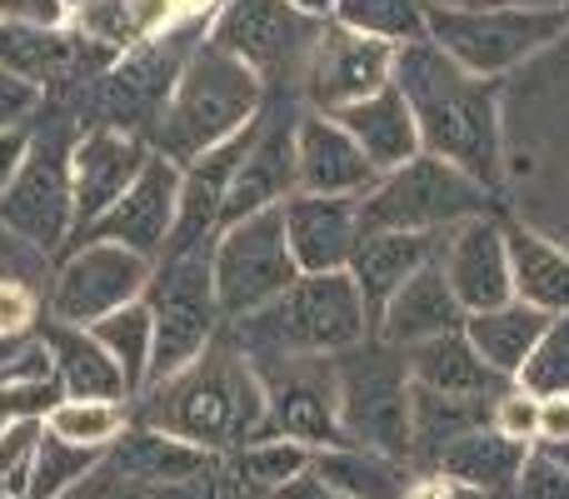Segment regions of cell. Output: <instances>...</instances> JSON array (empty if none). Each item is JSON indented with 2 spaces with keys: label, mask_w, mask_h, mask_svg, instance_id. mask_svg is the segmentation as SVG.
Instances as JSON below:
<instances>
[{
  "label": "cell",
  "mask_w": 569,
  "mask_h": 499,
  "mask_svg": "<svg viewBox=\"0 0 569 499\" xmlns=\"http://www.w3.org/2000/svg\"><path fill=\"white\" fill-rule=\"evenodd\" d=\"M495 415V400H460V395H435L410 385V465L430 470L455 440L485 430Z\"/></svg>",
  "instance_id": "cell-30"
},
{
  "label": "cell",
  "mask_w": 569,
  "mask_h": 499,
  "mask_svg": "<svg viewBox=\"0 0 569 499\" xmlns=\"http://www.w3.org/2000/svg\"><path fill=\"white\" fill-rule=\"evenodd\" d=\"M150 270L156 265L120 246H76L60 255V265L50 270L46 310H50V320L90 330L96 320L136 305L150 285Z\"/></svg>",
  "instance_id": "cell-14"
},
{
  "label": "cell",
  "mask_w": 569,
  "mask_h": 499,
  "mask_svg": "<svg viewBox=\"0 0 569 499\" xmlns=\"http://www.w3.org/2000/svg\"><path fill=\"white\" fill-rule=\"evenodd\" d=\"M66 6H70V10H76V6H86V0H66Z\"/></svg>",
  "instance_id": "cell-54"
},
{
  "label": "cell",
  "mask_w": 569,
  "mask_h": 499,
  "mask_svg": "<svg viewBox=\"0 0 569 499\" xmlns=\"http://www.w3.org/2000/svg\"><path fill=\"white\" fill-rule=\"evenodd\" d=\"M150 146L136 136H120L110 126H86L70 150V196H76V230L70 240H80L146 170Z\"/></svg>",
  "instance_id": "cell-17"
},
{
  "label": "cell",
  "mask_w": 569,
  "mask_h": 499,
  "mask_svg": "<svg viewBox=\"0 0 569 499\" xmlns=\"http://www.w3.org/2000/svg\"><path fill=\"white\" fill-rule=\"evenodd\" d=\"M335 26L355 30V36L385 40V46H415L430 40L425 30V0H335Z\"/></svg>",
  "instance_id": "cell-35"
},
{
  "label": "cell",
  "mask_w": 569,
  "mask_h": 499,
  "mask_svg": "<svg viewBox=\"0 0 569 499\" xmlns=\"http://www.w3.org/2000/svg\"><path fill=\"white\" fill-rule=\"evenodd\" d=\"M60 400H66V390H60L56 375H50V380L0 385V440H6V430L20 425V420H46Z\"/></svg>",
  "instance_id": "cell-39"
},
{
  "label": "cell",
  "mask_w": 569,
  "mask_h": 499,
  "mask_svg": "<svg viewBox=\"0 0 569 499\" xmlns=\"http://www.w3.org/2000/svg\"><path fill=\"white\" fill-rule=\"evenodd\" d=\"M20 156H26V130H6V136H0V190L10 186Z\"/></svg>",
  "instance_id": "cell-48"
},
{
  "label": "cell",
  "mask_w": 569,
  "mask_h": 499,
  "mask_svg": "<svg viewBox=\"0 0 569 499\" xmlns=\"http://www.w3.org/2000/svg\"><path fill=\"white\" fill-rule=\"evenodd\" d=\"M80 120L66 100H46L26 126V156H20L10 186L0 190V226L36 255H66L76 230V196H70V150L80 140Z\"/></svg>",
  "instance_id": "cell-5"
},
{
  "label": "cell",
  "mask_w": 569,
  "mask_h": 499,
  "mask_svg": "<svg viewBox=\"0 0 569 499\" xmlns=\"http://www.w3.org/2000/svg\"><path fill=\"white\" fill-rule=\"evenodd\" d=\"M530 455H535V445H520V440H510V435H500L495 425H485V430L455 440L430 470L455 485H470V490H480V495L515 499V485H520Z\"/></svg>",
  "instance_id": "cell-26"
},
{
  "label": "cell",
  "mask_w": 569,
  "mask_h": 499,
  "mask_svg": "<svg viewBox=\"0 0 569 499\" xmlns=\"http://www.w3.org/2000/svg\"><path fill=\"white\" fill-rule=\"evenodd\" d=\"M310 475L345 499H410L420 470L410 460H390L360 445H335V450H315Z\"/></svg>",
  "instance_id": "cell-29"
},
{
  "label": "cell",
  "mask_w": 569,
  "mask_h": 499,
  "mask_svg": "<svg viewBox=\"0 0 569 499\" xmlns=\"http://www.w3.org/2000/svg\"><path fill=\"white\" fill-rule=\"evenodd\" d=\"M455 330H465V310L455 300L450 280H445L440 260L425 265L415 280H405L385 300V310L375 315V335L385 345H395V350H410V345L440 340V335H455Z\"/></svg>",
  "instance_id": "cell-21"
},
{
  "label": "cell",
  "mask_w": 569,
  "mask_h": 499,
  "mask_svg": "<svg viewBox=\"0 0 569 499\" xmlns=\"http://www.w3.org/2000/svg\"><path fill=\"white\" fill-rule=\"evenodd\" d=\"M36 345L50 355V375L60 380L66 400H126V375L120 365L100 350V340L80 325H60V320H40Z\"/></svg>",
  "instance_id": "cell-23"
},
{
  "label": "cell",
  "mask_w": 569,
  "mask_h": 499,
  "mask_svg": "<svg viewBox=\"0 0 569 499\" xmlns=\"http://www.w3.org/2000/svg\"><path fill=\"white\" fill-rule=\"evenodd\" d=\"M90 335H96L100 350L120 365L130 400H140V395H146V385H150V345H156V325H150L146 300H136V305H126V310L96 320V325H90Z\"/></svg>",
  "instance_id": "cell-34"
},
{
  "label": "cell",
  "mask_w": 569,
  "mask_h": 499,
  "mask_svg": "<svg viewBox=\"0 0 569 499\" xmlns=\"http://www.w3.org/2000/svg\"><path fill=\"white\" fill-rule=\"evenodd\" d=\"M295 10H305V16H315V20H330L335 16V0H290Z\"/></svg>",
  "instance_id": "cell-51"
},
{
  "label": "cell",
  "mask_w": 569,
  "mask_h": 499,
  "mask_svg": "<svg viewBox=\"0 0 569 499\" xmlns=\"http://www.w3.org/2000/svg\"><path fill=\"white\" fill-rule=\"evenodd\" d=\"M200 6L210 10V6H216V0H176V10H200Z\"/></svg>",
  "instance_id": "cell-53"
},
{
  "label": "cell",
  "mask_w": 569,
  "mask_h": 499,
  "mask_svg": "<svg viewBox=\"0 0 569 499\" xmlns=\"http://www.w3.org/2000/svg\"><path fill=\"white\" fill-rule=\"evenodd\" d=\"M40 106H46V90L10 76V70H0V136H6V130H26Z\"/></svg>",
  "instance_id": "cell-42"
},
{
  "label": "cell",
  "mask_w": 569,
  "mask_h": 499,
  "mask_svg": "<svg viewBox=\"0 0 569 499\" xmlns=\"http://www.w3.org/2000/svg\"><path fill=\"white\" fill-rule=\"evenodd\" d=\"M515 385L535 400H569V315L550 320V330L540 335V345L525 360V370L515 375Z\"/></svg>",
  "instance_id": "cell-38"
},
{
  "label": "cell",
  "mask_w": 569,
  "mask_h": 499,
  "mask_svg": "<svg viewBox=\"0 0 569 499\" xmlns=\"http://www.w3.org/2000/svg\"><path fill=\"white\" fill-rule=\"evenodd\" d=\"M276 499H345V495H335V490H325L315 475H305V480H295L284 495H276Z\"/></svg>",
  "instance_id": "cell-49"
},
{
  "label": "cell",
  "mask_w": 569,
  "mask_h": 499,
  "mask_svg": "<svg viewBox=\"0 0 569 499\" xmlns=\"http://www.w3.org/2000/svg\"><path fill=\"white\" fill-rule=\"evenodd\" d=\"M46 430L80 450L110 455V445L130 430V405L126 400H60L46 415Z\"/></svg>",
  "instance_id": "cell-36"
},
{
  "label": "cell",
  "mask_w": 569,
  "mask_h": 499,
  "mask_svg": "<svg viewBox=\"0 0 569 499\" xmlns=\"http://www.w3.org/2000/svg\"><path fill=\"white\" fill-rule=\"evenodd\" d=\"M430 40L465 66L470 76L495 80L525 56L545 50L569 30V10L560 6H425Z\"/></svg>",
  "instance_id": "cell-9"
},
{
  "label": "cell",
  "mask_w": 569,
  "mask_h": 499,
  "mask_svg": "<svg viewBox=\"0 0 569 499\" xmlns=\"http://www.w3.org/2000/svg\"><path fill=\"white\" fill-rule=\"evenodd\" d=\"M315 450L295 440H256L246 450L226 455V480L236 485V495H256V499H276L284 495L295 480L310 475Z\"/></svg>",
  "instance_id": "cell-33"
},
{
  "label": "cell",
  "mask_w": 569,
  "mask_h": 499,
  "mask_svg": "<svg viewBox=\"0 0 569 499\" xmlns=\"http://www.w3.org/2000/svg\"><path fill=\"white\" fill-rule=\"evenodd\" d=\"M30 345H36V340H20V335H0V370L20 365V355H26Z\"/></svg>",
  "instance_id": "cell-50"
},
{
  "label": "cell",
  "mask_w": 569,
  "mask_h": 499,
  "mask_svg": "<svg viewBox=\"0 0 569 499\" xmlns=\"http://www.w3.org/2000/svg\"><path fill=\"white\" fill-rule=\"evenodd\" d=\"M340 395V445L410 460V365L405 350L370 335L350 355L335 360Z\"/></svg>",
  "instance_id": "cell-7"
},
{
  "label": "cell",
  "mask_w": 569,
  "mask_h": 499,
  "mask_svg": "<svg viewBox=\"0 0 569 499\" xmlns=\"http://www.w3.org/2000/svg\"><path fill=\"white\" fill-rule=\"evenodd\" d=\"M176 200H180V166L150 150L146 170L136 176V186L96 220L80 240H70L66 250L76 246H120L140 260L156 265L170 246V230H176Z\"/></svg>",
  "instance_id": "cell-16"
},
{
  "label": "cell",
  "mask_w": 569,
  "mask_h": 499,
  "mask_svg": "<svg viewBox=\"0 0 569 499\" xmlns=\"http://www.w3.org/2000/svg\"><path fill=\"white\" fill-rule=\"evenodd\" d=\"M100 460H106L100 450H80V445H66L46 430L36 445V470H30L26 499H60L66 490H76L90 470H100Z\"/></svg>",
  "instance_id": "cell-37"
},
{
  "label": "cell",
  "mask_w": 569,
  "mask_h": 499,
  "mask_svg": "<svg viewBox=\"0 0 569 499\" xmlns=\"http://www.w3.org/2000/svg\"><path fill=\"white\" fill-rule=\"evenodd\" d=\"M0 20L60 30V26H70V6L66 0H0Z\"/></svg>",
  "instance_id": "cell-45"
},
{
  "label": "cell",
  "mask_w": 569,
  "mask_h": 499,
  "mask_svg": "<svg viewBox=\"0 0 569 499\" xmlns=\"http://www.w3.org/2000/svg\"><path fill=\"white\" fill-rule=\"evenodd\" d=\"M130 425L176 435L216 460L256 440H270L266 390L226 335H216V345L196 365H186L166 385H150L140 400H130Z\"/></svg>",
  "instance_id": "cell-2"
},
{
  "label": "cell",
  "mask_w": 569,
  "mask_h": 499,
  "mask_svg": "<svg viewBox=\"0 0 569 499\" xmlns=\"http://www.w3.org/2000/svg\"><path fill=\"white\" fill-rule=\"evenodd\" d=\"M176 16V0H86L70 10V30L110 56H130L136 46L166 36Z\"/></svg>",
  "instance_id": "cell-28"
},
{
  "label": "cell",
  "mask_w": 569,
  "mask_h": 499,
  "mask_svg": "<svg viewBox=\"0 0 569 499\" xmlns=\"http://www.w3.org/2000/svg\"><path fill=\"white\" fill-rule=\"evenodd\" d=\"M260 106H266V80L206 40L190 56V66L180 70L176 96H170L166 116L156 120L146 146L176 166H190L216 146L236 140L260 116Z\"/></svg>",
  "instance_id": "cell-4"
},
{
  "label": "cell",
  "mask_w": 569,
  "mask_h": 499,
  "mask_svg": "<svg viewBox=\"0 0 569 499\" xmlns=\"http://www.w3.org/2000/svg\"><path fill=\"white\" fill-rule=\"evenodd\" d=\"M330 20H315L295 10L290 0H226L210 20V46L226 50L246 70L266 80V90H295L300 96V76L310 66L315 46H320Z\"/></svg>",
  "instance_id": "cell-11"
},
{
  "label": "cell",
  "mask_w": 569,
  "mask_h": 499,
  "mask_svg": "<svg viewBox=\"0 0 569 499\" xmlns=\"http://www.w3.org/2000/svg\"><path fill=\"white\" fill-rule=\"evenodd\" d=\"M0 285H36V290L50 285V260L30 246H20L6 226H0Z\"/></svg>",
  "instance_id": "cell-41"
},
{
  "label": "cell",
  "mask_w": 569,
  "mask_h": 499,
  "mask_svg": "<svg viewBox=\"0 0 569 499\" xmlns=\"http://www.w3.org/2000/svg\"><path fill=\"white\" fill-rule=\"evenodd\" d=\"M266 390L270 440H295L305 450L340 445V395H335V360L305 355H256L246 360Z\"/></svg>",
  "instance_id": "cell-13"
},
{
  "label": "cell",
  "mask_w": 569,
  "mask_h": 499,
  "mask_svg": "<svg viewBox=\"0 0 569 499\" xmlns=\"http://www.w3.org/2000/svg\"><path fill=\"white\" fill-rule=\"evenodd\" d=\"M206 36H210V20L190 16L186 26H170L166 36H156V40H146V46H136L130 56H120L116 66L96 80V90H90V100H86L90 116H96L90 126H110V130H120V136L150 140L156 120L166 116L170 96H176L180 70L206 46Z\"/></svg>",
  "instance_id": "cell-8"
},
{
  "label": "cell",
  "mask_w": 569,
  "mask_h": 499,
  "mask_svg": "<svg viewBox=\"0 0 569 499\" xmlns=\"http://www.w3.org/2000/svg\"><path fill=\"white\" fill-rule=\"evenodd\" d=\"M569 440V400H540V445H565Z\"/></svg>",
  "instance_id": "cell-47"
},
{
  "label": "cell",
  "mask_w": 569,
  "mask_h": 499,
  "mask_svg": "<svg viewBox=\"0 0 569 499\" xmlns=\"http://www.w3.org/2000/svg\"><path fill=\"white\" fill-rule=\"evenodd\" d=\"M295 180H300V196L365 200L380 176L365 160V150L345 136L340 120L305 110L295 126Z\"/></svg>",
  "instance_id": "cell-19"
},
{
  "label": "cell",
  "mask_w": 569,
  "mask_h": 499,
  "mask_svg": "<svg viewBox=\"0 0 569 499\" xmlns=\"http://www.w3.org/2000/svg\"><path fill=\"white\" fill-rule=\"evenodd\" d=\"M515 499H569V470L555 465L550 455L535 450L530 465H525L520 485H515Z\"/></svg>",
  "instance_id": "cell-43"
},
{
  "label": "cell",
  "mask_w": 569,
  "mask_h": 499,
  "mask_svg": "<svg viewBox=\"0 0 569 499\" xmlns=\"http://www.w3.org/2000/svg\"><path fill=\"white\" fill-rule=\"evenodd\" d=\"M410 499H495V495H480V490H470V485H455V480H445V475H435V470H420L415 475Z\"/></svg>",
  "instance_id": "cell-46"
},
{
  "label": "cell",
  "mask_w": 569,
  "mask_h": 499,
  "mask_svg": "<svg viewBox=\"0 0 569 499\" xmlns=\"http://www.w3.org/2000/svg\"><path fill=\"white\" fill-rule=\"evenodd\" d=\"M405 365H410V385L435 395H460V400H500V395L515 390V380H505L500 370L480 360L465 330L440 335V340H425L405 350Z\"/></svg>",
  "instance_id": "cell-24"
},
{
  "label": "cell",
  "mask_w": 569,
  "mask_h": 499,
  "mask_svg": "<svg viewBox=\"0 0 569 499\" xmlns=\"http://www.w3.org/2000/svg\"><path fill=\"white\" fill-rule=\"evenodd\" d=\"M540 455H550L555 465H565V470H569V440L565 445H540Z\"/></svg>",
  "instance_id": "cell-52"
},
{
  "label": "cell",
  "mask_w": 569,
  "mask_h": 499,
  "mask_svg": "<svg viewBox=\"0 0 569 499\" xmlns=\"http://www.w3.org/2000/svg\"><path fill=\"white\" fill-rule=\"evenodd\" d=\"M210 250L216 246L190 250V255H166V260H156V270H150V285H146V295H140L150 310V325H156L150 385H166L170 375L196 365L200 355L216 345V335L226 330V315H220V300H216Z\"/></svg>",
  "instance_id": "cell-6"
},
{
  "label": "cell",
  "mask_w": 569,
  "mask_h": 499,
  "mask_svg": "<svg viewBox=\"0 0 569 499\" xmlns=\"http://www.w3.org/2000/svg\"><path fill=\"white\" fill-rule=\"evenodd\" d=\"M390 70H395V46L355 36V30H340L330 20L310 56V66H305V76H300V100L315 116H340V110L380 96V90L390 86Z\"/></svg>",
  "instance_id": "cell-15"
},
{
  "label": "cell",
  "mask_w": 569,
  "mask_h": 499,
  "mask_svg": "<svg viewBox=\"0 0 569 499\" xmlns=\"http://www.w3.org/2000/svg\"><path fill=\"white\" fill-rule=\"evenodd\" d=\"M335 120H340L345 136L365 150V160L375 166V176H390V170L410 166L415 156H425L415 116H410V106H405V96L395 86H385L380 96L360 100V106L340 110Z\"/></svg>",
  "instance_id": "cell-27"
},
{
  "label": "cell",
  "mask_w": 569,
  "mask_h": 499,
  "mask_svg": "<svg viewBox=\"0 0 569 499\" xmlns=\"http://www.w3.org/2000/svg\"><path fill=\"white\" fill-rule=\"evenodd\" d=\"M440 270L450 280L455 300L465 315H485L500 310L515 300V280H510V246H505V226L495 216L465 220L445 236L440 250Z\"/></svg>",
  "instance_id": "cell-18"
},
{
  "label": "cell",
  "mask_w": 569,
  "mask_h": 499,
  "mask_svg": "<svg viewBox=\"0 0 569 499\" xmlns=\"http://www.w3.org/2000/svg\"><path fill=\"white\" fill-rule=\"evenodd\" d=\"M210 270H216V300L226 320H246V315L266 310L270 300H280L300 280L295 255L284 246V210H260V216H246L220 230Z\"/></svg>",
  "instance_id": "cell-12"
},
{
  "label": "cell",
  "mask_w": 569,
  "mask_h": 499,
  "mask_svg": "<svg viewBox=\"0 0 569 499\" xmlns=\"http://www.w3.org/2000/svg\"><path fill=\"white\" fill-rule=\"evenodd\" d=\"M480 216H490V190L435 156H415L410 166L380 176L360 200V230H400V236H450L455 226Z\"/></svg>",
  "instance_id": "cell-10"
},
{
  "label": "cell",
  "mask_w": 569,
  "mask_h": 499,
  "mask_svg": "<svg viewBox=\"0 0 569 499\" xmlns=\"http://www.w3.org/2000/svg\"><path fill=\"white\" fill-rule=\"evenodd\" d=\"M445 250V236H400V230H365L360 236V250H355L350 260V280L355 290L365 295V305H370V315L385 310V300H390L395 290H400L405 280H415V275L425 270V265H435Z\"/></svg>",
  "instance_id": "cell-25"
},
{
  "label": "cell",
  "mask_w": 569,
  "mask_h": 499,
  "mask_svg": "<svg viewBox=\"0 0 569 499\" xmlns=\"http://www.w3.org/2000/svg\"><path fill=\"white\" fill-rule=\"evenodd\" d=\"M505 246H510L515 300L550 315V320L569 315V255L525 226H505Z\"/></svg>",
  "instance_id": "cell-31"
},
{
  "label": "cell",
  "mask_w": 569,
  "mask_h": 499,
  "mask_svg": "<svg viewBox=\"0 0 569 499\" xmlns=\"http://www.w3.org/2000/svg\"><path fill=\"white\" fill-rule=\"evenodd\" d=\"M140 495H146V490H136V485H130L116 465L100 460V470H90L76 490H66L60 499H140Z\"/></svg>",
  "instance_id": "cell-44"
},
{
  "label": "cell",
  "mask_w": 569,
  "mask_h": 499,
  "mask_svg": "<svg viewBox=\"0 0 569 499\" xmlns=\"http://www.w3.org/2000/svg\"><path fill=\"white\" fill-rule=\"evenodd\" d=\"M120 475H126L136 490H176V485H200V480H216L220 460L196 445L176 440V435H160L146 430V425H130L106 455Z\"/></svg>",
  "instance_id": "cell-22"
},
{
  "label": "cell",
  "mask_w": 569,
  "mask_h": 499,
  "mask_svg": "<svg viewBox=\"0 0 569 499\" xmlns=\"http://www.w3.org/2000/svg\"><path fill=\"white\" fill-rule=\"evenodd\" d=\"M230 499H256V495H230Z\"/></svg>",
  "instance_id": "cell-55"
},
{
  "label": "cell",
  "mask_w": 569,
  "mask_h": 499,
  "mask_svg": "<svg viewBox=\"0 0 569 499\" xmlns=\"http://www.w3.org/2000/svg\"><path fill=\"white\" fill-rule=\"evenodd\" d=\"M226 335L246 360L256 355H305V360H340L375 335V315L350 275H300L280 300L246 320H226Z\"/></svg>",
  "instance_id": "cell-3"
},
{
  "label": "cell",
  "mask_w": 569,
  "mask_h": 499,
  "mask_svg": "<svg viewBox=\"0 0 569 499\" xmlns=\"http://www.w3.org/2000/svg\"><path fill=\"white\" fill-rule=\"evenodd\" d=\"M490 425L500 435H510V440L535 445V440H540V400H535V395H525L520 385H515L510 395H500V400H495Z\"/></svg>",
  "instance_id": "cell-40"
},
{
  "label": "cell",
  "mask_w": 569,
  "mask_h": 499,
  "mask_svg": "<svg viewBox=\"0 0 569 499\" xmlns=\"http://www.w3.org/2000/svg\"><path fill=\"white\" fill-rule=\"evenodd\" d=\"M545 330H550V315L530 310V305H520V300L500 305V310H485V315H465V340H470L475 350H480V360L490 365V370H500L505 380H515V375L525 370V360L535 355Z\"/></svg>",
  "instance_id": "cell-32"
},
{
  "label": "cell",
  "mask_w": 569,
  "mask_h": 499,
  "mask_svg": "<svg viewBox=\"0 0 569 499\" xmlns=\"http://www.w3.org/2000/svg\"><path fill=\"white\" fill-rule=\"evenodd\" d=\"M284 246L300 275H345L360 250V200L290 196L284 200Z\"/></svg>",
  "instance_id": "cell-20"
},
{
  "label": "cell",
  "mask_w": 569,
  "mask_h": 499,
  "mask_svg": "<svg viewBox=\"0 0 569 499\" xmlns=\"http://www.w3.org/2000/svg\"><path fill=\"white\" fill-rule=\"evenodd\" d=\"M390 86L410 106L425 156L450 160L455 170H465L495 196V186H500V100H495V80H480L465 66H455L435 40H415V46L395 50Z\"/></svg>",
  "instance_id": "cell-1"
}]
</instances>
